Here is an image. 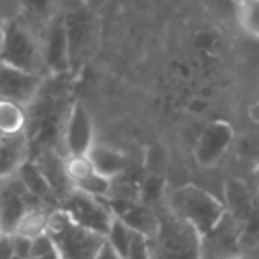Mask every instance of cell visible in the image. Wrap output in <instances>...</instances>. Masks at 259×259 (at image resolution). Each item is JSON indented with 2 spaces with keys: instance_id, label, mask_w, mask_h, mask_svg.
Returning a JSON list of instances; mask_svg holds the SVG:
<instances>
[{
  "instance_id": "cell-1",
  "label": "cell",
  "mask_w": 259,
  "mask_h": 259,
  "mask_svg": "<svg viewBox=\"0 0 259 259\" xmlns=\"http://www.w3.org/2000/svg\"><path fill=\"white\" fill-rule=\"evenodd\" d=\"M224 210L238 233V257L259 259V191L240 178L226 180Z\"/></svg>"
},
{
  "instance_id": "cell-2",
  "label": "cell",
  "mask_w": 259,
  "mask_h": 259,
  "mask_svg": "<svg viewBox=\"0 0 259 259\" xmlns=\"http://www.w3.org/2000/svg\"><path fill=\"white\" fill-rule=\"evenodd\" d=\"M162 206L180 221L187 222L201 236L210 233L226 215L224 203L208 189L185 184L166 194Z\"/></svg>"
},
{
  "instance_id": "cell-3",
  "label": "cell",
  "mask_w": 259,
  "mask_h": 259,
  "mask_svg": "<svg viewBox=\"0 0 259 259\" xmlns=\"http://www.w3.org/2000/svg\"><path fill=\"white\" fill-rule=\"evenodd\" d=\"M0 64L45 76L41 35L25 16L4 18L0 27Z\"/></svg>"
},
{
  "instance_id": "cell-4",
  "label": "cell",
  "mask_w": 259,
  "mask_h": 259,
  "mask_svg": "<svg viewBox=\"0 0 259 259\" xmlns=\"http://www.w3.org/2000/svg\"><path fill=\"white\" fill-rule=\"evenodd\" d=\"M147 243L150 259H201V235L164 206L159 211V228Z\"/></svg>"
},
{
  "instance_id": "cell-5",
  "label": "cell",
  "mask_w": 259,
  "mask_h": 259,
  "mask_svg": "<svg viewBox=\"0 0 259 259\" xmlns=\"http://www.w3.org/2000/svg\"><path fill=\"white\" fill-rule=\"evenodd\" d=\"M46 235L60 259H94L106 242L104 236L72 222L60 208L53 210Z\"/></svg>"
},
{
  "instance_id": "cell-6",
  "label": "cell",
  "mask_w": 259,
  "mask_h": 259,
  "mask_svg": "<svg viewBox=\"0 0 259 259\" xmlns=\"http://www.w3.org/2000/svg\"><path fill=\"white\" fill-rule=\"evenodd\" d=\"M69 6L60 4V13L64 18L65 35L69 46V62L71 71L78 69L92 52V45L96 41V18L94 9L83 4L81 0H69Z\"/></svg>"
},
{
  "instance_id": "cell-7",
  "label": "cell",
  "mask_w": 259,
  "mask_h": 259,
  "mask_svg": "<svg viewBox=\"0 0 259 259\" xmlns=\"http://www.w3.org/2000/svg\"><path fill=\"white\" fill-rule=\"evenodd\" d=\"M58 208L72 222L89 229V231L104 236V238L108 235L113 219H115L111 208L108 206L104 199H97L94 196L83 194V192L78 191H72L71 194L65 196Z\"/></svg>"
},
{
  "instance_id": "cell-8",
  "label": "cell",
  "mask_w": 259,
  "mask_h": 259,
  "mask_svg": "<svg viewBox=\"0 0 259 259\" xmlns=\"http://www.w3.org/2000/svg\"><path fill=\"white\" fill-rule=\"evenodd\" d=\"M41 52H42V71L46 78H57L71 72L69 62V46L65 35L64 18L60 7L45 23L41 32Z\"/></svg>"
},
{
  "instance_id": "cell-9",
  "label": "cell",
  "mask_w": 259,
  "mask_h": 259,
  "mask_svg": "<svg viewBox=\"0 0 259 259\" xmlns=\"http://www.w3.org/2000/svg\"><path fill=\"white\" fill-rule=\"evenodd\" d=\"M39 203L18 175L0 182V235H13L23 215Z\"/></svg>"
},
{
  "instance_id": "cell-10",
  "label": "cell",
  "mask_w": 259,
  "mask_h": 259,
  "mask_svg": "<svg viewBox=\"0 0 259 259\" xmlns=\"http://www.w3.org/2000/svg\"><path fill=\"white\" fill-rule=\"evenodd\" d=\"M94 143H96V133H94L92 116L85 104L76 101L69 106L62 129V145H64L62 155H87Z\"/></svg>"
},
{
  "instance_id": "cell-11",
  "label": "cell",
  "mask_w": 259,
  "mask_h": 259,
  "mask_svg": "<svg viewBox=\"0 0 259 259\" xmlns=\"http://www.w3.org/2000/svg\"><path fill=\"white\" fill-rule=\"evenodd\" d=\"M235 141V131L224 120L210 122L201 134L198 136L194 145V159L201 167H213L221 162L229 147Z\"/></svg>"
},
{
  "instance_id": "cell-12",
  "label": "cell",
  "mask_w": 259,
  "mask_h": 259,
  "mask_svg": "<svg viewBox=\"0 0 259 259\" xmlns=\"http://www.w3.org/2000/svg\"><path fill=\"white\" fill-rule=\"evenodd\" d=\"M64 169L72 191L94 196L97 199H108L113 182L101 177L87 155H64Z\"/></svg>"
},
{
  "instance_id": "cell-13",
  "label": "cell",
  "mask_w": 259,
  "mask_h": 259,
  "mask_svg": "<svg viewBox=\"0 0 259 259\" xmlns=\"http://www.w3.org/2000/svg\"><path fill=\"white\" fill-rule=\"evenodd\" d=\"M45 79L42 74H34L0 64V99L28 108L37 97Z\"/></svg>"
},
{
  "instance_id": "cell-14",
  "label": "cell",
  "mask_w": 259,
  "mask_h": 259,
  "mask_svg": "<svg viewBox=\"0 0 259 259\" xmlns=\"http://www.w3.org/2000/svg\"><path fill=\"white\" fill-rule=\"evenodd\" d=\"M238 256V233L228 215L201 236V259H229Z\"/></svg>"
},
{
  "instance_id": "cell-15",
  "label": "cell",
  "mask_w": 259,
  "mask_h": 259,
  "mask_svg": "<svg viewBox=\"0 0 259 259\" xmlns=\"http://www.w3.org/2000/svg\"><path fill=\"white\" fill-rule=\"evenodd\" d=\"M90 164L94 166V169L101 175V177L108 178V180H118L129 167V159L125 154L115 150V148L108 147V145H99L94 143L92 148L89 150Z\"/></svg>"
},
{
  "instance_id": "cell-16",
  "label": "cell",
  "mask_w": 259,
  "mask_h": 259,
  "mask_svg": "<svg viewBox=\"0 0 259 259\" xmlns=\"http://www.w3.org/2000/svg\"><path fill=\"white\" fill-rule=\"evenodd\" d=\"M115 217H118L127 228H131L136 235H141L147 240H150L159 228V211L143 201H136L125 206Z\"/></svg>"
},
{
  "instance_id": "cell-17",
  "label": "cell",
  "mask_w": 259,
  "mask_h": 259,
  "mask_svg": "<svg viewBox=\"0 0 259 259\" xmlns=\"http://www.w3.org/2000/svg\"><path fill=\"white\" fill-rule=\"evenodd\" d=\"M28 143L27 136L20 138H0V182L14 177L21 164L28 159Z\"/></svg>"
},
{
  "instance_id": "cell-18",
  "label": "cell",
  "mask_w": 259,
  "mask_h": 259,
  "mask_svg": "<svg viewBox=\"0 0 259 259\" xmlns=\"http://www.w3.org/2000/svg\"><path fill=\"white\" fill-rule=\"evenodd\" d=\"M16 175L25 184V187H27L28 191H30L32 194L39 199V201L45 203V205H48V206H52V208H58L57 196H55L52 187L48 185L46 178L42 177V173L39 171V167L35 166L34 160H30V159L25 160V162L21 164L20 169H18Z\"/></svg>"
},
{
  "instance_id": "cell-19",
  "label": "cell",
  "mask_w": 259,
  "mask_h": 259,
  "mask_svg": "<svg viewBox=\"0 0 259 259\" xmlns=\"http://www.w3.org/2000/svg\"><path fill=\"white\" fill-rule=\"evenodd\" d=\"M28 113L23 106L0 99V138L27 136Z\"/></svg>"
},
{
  "instance_id": "cell-20",
  "label": "cell",
  "mask_w": 259,
  "mask_h": 259,
  "mask_svg": "<svg viewBox=\"0 0 259 259\" xmlns=\"http://www.w3.org/2000/svg\"><path fill=\"white\" fill-rule=\"evenodd\" d=\"M53 210L57 208H52L45 203H39V205L32 206L27 213L23 215V219L18 224L16 231L13 235H20L25 236V238H37V236L46 235V228H48L50 217H52Z\"/></svg>"
},
{
  "instance_id": "cell-21",
  "label": "cell",
  "mask_w": 259,
  "mask_h": 259,
  "mask_svg": "<svg viewBox=\"0 0 259 259\" xmlns=\"http://www.w3.org/2000/svg\"><path fill=\"white\" fill-rule=\"evenodd\" d=\"M136 233L131 228H127L118 217L113 219L111 226H109V231L106 235V242L111 245V249L115 250L122 259H125L127 252H129V247L133 243V238Z\"/></svg>"
},
{
  "instance_id": "cell-22",
  "label": "cell",
  "mask_w": 259,
  "mask_h": 259,
  "mask_svg": "<svg viewBox=\"0 0 259 259\" xmlns=\"http://www.w3.org/2000/svg\"><path fill=\"white\" fill-rule=\"evenodd\" d=\"M236 20L247 34L259 39V0H238Z\"/></svg>"
},
{
  "instance_id": "cell-23",
  "label": "cell",
  "mask_w": 259,
  "mask_h": 259,
  "mask_svg": "<svg viewBox=\"0 0 259 259\" xmlns=\"http://www.w3.org/2000/svg\"><path fill=\"white\" fill-rule=\"evenodd\" d=\"M25 18L30 20H45V23L53 16L60 7L62 0H18Z\"/></svg>"
},
{
  "instance_id": "cell-24",
  "label": "cell",
  "mask_w": 259,
  "mask_h": 259,
  "mask_svg": "<svg viewBox=\"0 0 259 259\" xmlns=\"http://www.w3.org/2000/svg\"><path fill=\"white\" fill-rule=\"evenodd\" d=\"M125 259H150V256H148L147 238H143L141 235H134Z\"/></svg>"
},
{
  "instance_id": "cell-25",
  "label": "cell",
  "mask_w": 259,
  "mask_h": 259,
  "mask_svg": "<svg viewBox=\"0 0 259 259\" xmlns=\"http://www.w3.org/2000/svg\"><path fill=\"white\" fill-rule=\"evenodd\" d=\"M0 259H14L13 243L9 235H0Z\"/></svg>"
},
{
  "instance_id": "cell-26",
  "label": "cell",
  "mask_w": 259,
  "mask_h": 259,
  "mask_svg": "<svg viewBox=\"0 0 259 259\" xmlns=\"http://www.w3.org/2000/svg\"><path fill=\"white\" fill-rule=\"evenodd\" d=\"M94 259H122V257H120L118 254L111 249V245H109L108 242H104V245L101 247V250L96 254V257Z\"/></svg>"
},
{
  "instance_id": "cell-27",
  "label": "cell",
  "mask_w": 259,
  "mask_h": 259,
  "mask_svg": "<svg viewBox=\"0 0 259 259\" xmlns=\"http://www.w3.org/2000/svg\"><path fill=\"white\" fill-rule=\"evenodd\" d=\"M252 178H254V187L259 191V159L254 164V171H252Z\"/></svg>"
},
{
  "instance_id": "cell-28",
  "label": "cell",
  "mask_w": 259,
  "mask_h": 259,
  "mask_svg": "<svg viewBox=\"0 0 259 259\" xmlns=\"http://www.w3.org/2000/svg\"><path fill=\"white\" fill-rule=\"evenodd\" d=\"M81 2H83V4H87V6L92 7V9H94V7L99 6V4L103 2V0H81Z\"/></svg>"
},
{
  "instance_id": "cell-29",
  "label": "cell",
  "mask_w": 259,
  "mask_h": 259,
  "mask_svg": "<svg viewBox=\"0 0 259 259\" xmlns=\"http://www.w3.org/2000/svg\"><path fill=\"white\" fill-rule=\"evenodd\" d=\"M252 116H254V120H256V122H259V106H254Z\"/></svg>"
},
{
  "instance_id": "cell-30",
  "label": "cell",
  "mask_w": 259,
  "mask_h": 259,
  "mask_svg": "<svg viewBox=\"0 0 259 259\" xmlns=\"http://www.w3.org/2000/svg\"><path fill=\"white\" fill-rule=\"evenodd\" d=\"M229 259H240L238 256H235V257H229Z\"/></svg>"
}]
</instances>
